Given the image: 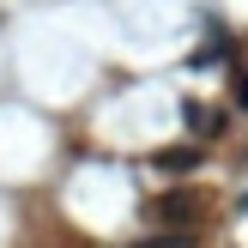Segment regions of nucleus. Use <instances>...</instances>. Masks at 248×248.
Wrapping results in <instances>:
<instances>
[{
    "mask_svg": "<svg viewBox=\"0 0 248 248\" xmlns=\"http://www.w3.org/2000/svg\"><path fill=\"white\" fill-rule=\"evenodd\" d=\"M152 212H157V218H164V224H182V218H188V212H194V200H188V194H164V200H157V206H152Z\"/></svg>",
    "mask_w": 248,
    "mask_h": 248,
    "instance_id": "obj_1",
    "label": "nucleus"
},
{
    "mask_svg": "<svg viewBox=\"0 0 248 248\" xmlns=\"http://www.w3.org/2000/svg\"><path fill=\"white\" fill-rule=\"evenodd\" d=\"M200 164V152L194 145H176V152H157V170H194Z\"/></svg>",
    "mask_w": 248,
    "mask_h": 248,
    "instance_id": "obj_2",
    "label": "nucleus"
},
{
    "mask_svg": "<svg viewBox=\"0 0 248 248\" xmlns=\"http://www.w3.org/2000/svg\"><path fill=\"white\" fill-rule=\"evenodd\" d=\"M182 115H188V127H194V133H206V127H218V121L206 115V103H188V109H182Z\"/></svg>",
    "mask_w": 248,
    "mask_h": 248,
    "instance_id": "obj_3",
    "label": "nucleus"
},
{
    "mask_svg": "<svg viewBox=\"0 0 248 248\" xmlns=\"http://www.w3.org/2000/svg\"><path fill=\"white\" fill-rule=\"evenodd\" d=\"M140 248H194L188 236H152V242H140Z\"/></svg>",
    "mask_w": 248,
    "mask_h": 248,
    "instance_id": "obj_4",
    "label": "nucleus"
}]
</instances>
